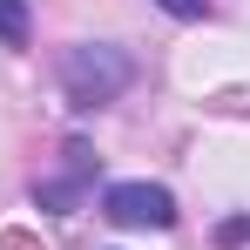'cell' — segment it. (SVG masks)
<instances>
[{"label": "cell", "mask_w": 250, "mask_h": 250, "mask_svg": "<svg viewBox=\"0 0 250 250\" xmlns=\"http://www.w3.org/2000/svg\"><path fill=\"white\" fill-rule=\"evenodd\" d=\"M128 82H135V61H128L122 47H108V41H75V47H61V95H68V108L95 115V108L122 102Z\"/></svg>", "instance_id": "1"}, {"label": "cell", "mask_w": 250, "mask_h": 250, "mask_svg": "<svg viewBox=\"0 0 250 250\" xmlns=\"http://www.w3.org/2000/svg\"><path fill=\"white\" fill-rule=\"evenodd\" d=\"M102 216L122 230H169L176 223V196L163 183H108L102 189Z\"/></svg>", "instance_id": "2"}, {"label": "cell", "mask_w": 250, "mask_h": 250, "mask_svg": "<svg viewBox=\"0 0 250 250\" xmlns=\"http://www.w3.org/2000/svg\"><path fill=\"white\" fill-rule=\"evenodd\" d=\"M95 149H88V142H68V149H61V176H41V183H34V203L41 209H54V216H75V209L88 203V189H95Z\"/></svg>", "instance_id": "3"}, {"label": "cell", "mask_w": 250, "mask_h": 250, "mask_svg": "<svg viewBox=\"0 0 250 250\" xmlns=\"http://www.w3.org/2000/svg\"><path fill=\"white\" fill-rule=\"evenodd\" d=\"M27 34H34L27 0H0V47H27Z\"/></svg>", "instance_id": "4"}, {"label": "cell", "mask_w": 250, "mask_h": 250, "mask_svg": "<svg viewBox=\"0 0 250 250\" xmlns=\"http://www.w3.org/2000/svg\"><path fill=\"white\" fill-rule=\"evenodd\" d=\"M209 237H216V250H237V244H250V216H223V223H216Z\"/></svg>", "instance_id": "5"}, {"label": "cell", "mask_w": 250, "mask_h": 250, "mask_svg": "<svg viewBox=\"0 0 250 250\" xmlns=\"http://www.w3.org/2000/svg\"><path fill=\"white\" fill-rule=\"evenodd\" d=\"M163 14H176V21H203L209 14V0H156Z\"/></svg>", "instance_id": "6"}]
</instances>
